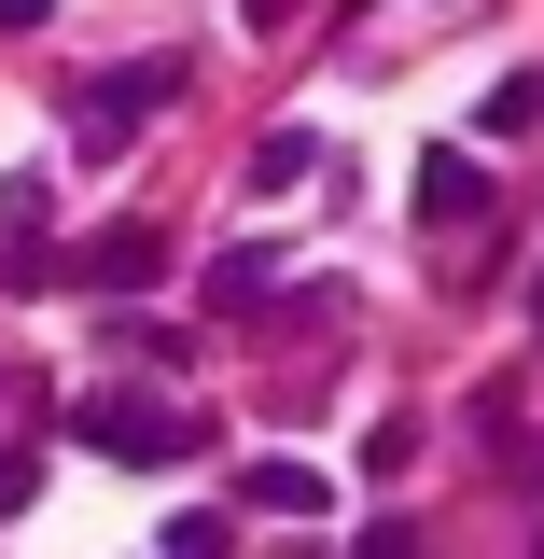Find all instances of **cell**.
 <instances>
[{"label": "cell", "instance_id": "obj_2", "mask_svg": "<svg viewBox=\"0 0 544 559\" xmlns=\"http://www.w3.org/2000/svg\"><path fill=\"white\" fill-rule=\"evenodd\" d=\"M168 84H182V70H168V57H140V70H112V84H84V112H70V127L112 154V140H140L154 112H168Z\"/></svg>", "mask_w": 544, "mask_h": 559}, {"label": "cell", "instance_id": "obj_1", "mask_svg": "<svg viewBox=\"0 0 544 559\" xmlns=\"http://www.w3.org/2000/svg\"><path fill=\"white\" fill-rule=\"evenodd\" d=\"M70 448H98V462H196L209 419L168 406V392H84L70 406Z\"/></svg>", "mask_w": 544, "mask_h": 559}, {"label": "cell", "instance_id": "obj_5", "mask_svg": "<svg viewBox=\"0 0 544 559\" xmlns=\"http://www.w3.org/2000/svg\"><path fill=\"white\" fill-rule=\"evenodd\" d=\"M43 252V182H0V280Z\"/></svg>", "mask_w": 544, "mask_h": 559}, {"label": "cell", "instance_id": "obj_4", "mask_svg": "<svg viewBox=\"0 0 544 559\" xmlns=\"http://www.w3.org/2000/svg\"><path fill=\"white\" fill-rule=\"evenodd\" d=\"M238 489H252L266 518H322V476H307V462H252V476H238Z\"/></svg>", "mask_w": 544, "mask_h": 559}, {"label": "cell", "instance_id": "obj_3", "mask_svg": "<svg viewBox=\"0 0 544 559\" xmlns=\"http://www.w3.org/2000/svg\"><path fill=\"white\" fill-rule=\"evenodd\" d=\"M168 252H154V224H112V238H84L70 252V280H98V294H126V280H154Z\"/></svg>", "mask_w": 544, "mask_h": 559}, {"label": "cell", "instance_id": "obj_7", "mask_svg": "<svg viewBox=\"0 0 544 559\" xmlns=\"http://www.w3.org/2000/svg\"><path fill=\"white\" fill-rule=\"evenodd\" d=\"M28 489H43V476H28V448H0V518H28Z\"/></svg>", "mask_w": 544, "mask_h": 559}, {"label": "cell", "instance_id": "obj_8", "mask_svg": "<svg viewBox=\"0 0 544 559\" xmlns=\"http://www.w3.org/2000/svg\"><path fill=\"white\" fill-rule=\"evenodd\" d=\"M43 14H57V0H0V28H43Z\"/></svg>", "mask_w": 544, "mask_h": 559}, {"label": "cell", "instance_id": "obj_6", "mask_svg": "<svg viewBox=\"0 0 544 559\" xmlns=\"http://www.w3.org/2000/svg\"><path fill=\"white\" fill-rule=\"evenodd\" d=\"M475 197H488V182H475V154H433V168H419V210H433V224H461Z\"/></svg>", "mask_w": 544, "mask_h": 559}]
</instances>
